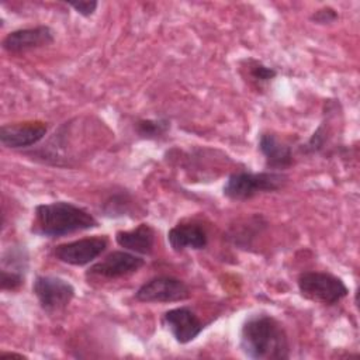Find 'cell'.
Masks as SVG:
<instances>
[{"mask_svg":"<svg viewBox=\"0 0 360 360\" xmlns=\"http://www.w3.org/2000/svg\"><path fill=\"white\" fill-rule=\"evenodd\" d=\"M240 352L253 360H285L290 340L284 326L269 314L249 315L239 332Z\"/></svg>","mask_w":360,"mask_h":360,"instance_id":"1","label":"cell"},{"mask_svg":"<svg viewBox=\"0 0 360 360\" xmlns=\"http://www.w3.org/2000/svg\"><path fill=\"white\" fill-rule=\"evenodd\" d=\"M97 226V218L87 210L69 201H53L35 207L31 231L46 238H62Z\"/></svg>","mask_w":360,"mask_h":360,"instance_id":"2","label":"cell"},{"mask_svg":"<svg viewBox=\"0 0 360 360\" xmlns=\"http://www.w3.org/2000/svg\"><path fill=\"white\" fill-rule=\"evenodd\" d=\"M288 177L283 172H235L228 176L222 193L226 198L235 201L250 200L257 194L281 190Z\"/></svg>","mask_w":360,"mask_h":360,"instance_id":"3","label":"cell"},{"mask_svg":"<svg viewBox=\"0 0 360 360\" xmlns=\"http://www.w3.org/2000/svg\"><path fill=\"white\" fill-rule=\"evenodd\" d=\"M297 285L305 300L322 305H335L349 294L345 281L328 271H302L297 277Z\"/></svg>","mask_w":360,"mask_h":360,"instance_id":"4","label":"cell"},{"mask_svg":"<svg viewBox=\"0 0 360 360\" xmlns=\"http://www.w3.org/2000/svg\"><path fill=\"white\" fill-rule=\"evenodd\" d=\"M32 292L39 307L48 312L65 309L75 298L76 290L72 283L58 276H37L32 283Z\"/></svg>","mask_w":360,"mask_h":360,"instance_id":"5","label":"cell"},{"mask_svg":"<svg viewBox=\"0 0 360 360\" xmlns=\"http://www.w3.org/2000/svg\"><path fill=\"white\" fill-rule=\"evenodd\" d=\"M191 295L188 285L173 276H156L143 283L135 292L139 302H180Z\"/></svg>","mask_w":360,"mask_h":360,"instance_id":"6","label":"cell"},{"mask_svg":"<svg viewBox=\"0 0 360 360\" xmlns=\"http://www.w3.org/2000/svg\"><path fill=\"white\" fill-rule=\"evenodd\" d=\"M108 248V239L104 235L80 238L72 242L60 243L53 248V256L70 266H86L101 256Z\"/></svg>","mask_w":360,"mask_h":360,"instance_id":"7","label":"cell"},{"mask_svg":"<svg viewBox=\"0 0 360 360\" xmlns=\"http://www.w3.org/2000/svg\"><path fill=\"white\" fill-rule=\"evenodd\" d=\"M143 266L145 259L142 256L131 253L128 250H112L101 260L91 264L87 269L86 276L115 280L134 274Z\"/></svg>","mask_w":360,"mask_h":360,"instance_id":"8","label":"cell"},{"mask_svg":"<svg viewBox=\"0 0 360 360\" xmlns=\"http://www.w3.org/2000/svg\"><path fill=\"white\" fill-rule=\"evenodd\" d=\"M162 325L180 345L193 342L204 329L198 315L188 307H177L162 315Z\"/></svg>","mask_w":360,"mask_h":360,"instance_id":"9","label":"cell"},{"mask_svg":"<svg viewBox=\"0 0 360 360\" xmlns=\"http://www.w3.org/2000/svg\"><path fill=\"white\" fill-rule=\"evenodd\" d=\"M53 42L55 32L49 25H35L8 32L1 41V48L8 53H21L49 46Z\"/></svg>","mask_w":360,"mask_h":360,"instance_id":"10","label":"cell"},{"mask_svg":"<svg viewBox=\"0 0 360 360\" xmlns=\"http://www.w3.org/2000/svg\"><path fill=\"white\" fill-rule=\"evenodd\" d=\"M46 134L48 124L42 121L4 124L0 128V142L8 149H24L37 145Z\"/></svg>","mask_w":360,"mask_h":360,"instance_id":"11","label":"cell"},{"mask_svg":"<svg viewBox=\"0 0 360 360\" xmlns=\"http://www.w3.org/2000/svg\"><path fill=\"white\" fill-rule=\"evenodd\" d=\"M257 148L264 158V166L270 172H284L294 163L292 149L273 132H262Z\"/></svg>","mask_w":360,"mask_h":360,"instance_id":"12","label":"cell"},{"mask_svg":"<svg viewBox=\"0 0 360 360\" xmlns=\"http://www.w3.org/2000/svg\"><path fill=\"white\" fill-rule=\"evenodd\" d=\"M167 242L174 252L201 250L208 245V233L197 222H179L169 229Z\"/></svg>","mask_w":360,"mask_h":360,"instance_id":"13","label":"cell"},{"mask_svg":"<svg viewBox=\"0 0 360 360\" xmlns=\"http://www.w3.org/2000/svg\"><path fill=\"white\" fill-rule=\"evenodd\" d=\"M115 242L124 250L139 256H149L155 248V229L152 225L142 222L134 229L118 231L115 233Z\"/></svg>","mask_w":360,"mask_h":360,"instance_id":"14","label":"cell"},{"mask_svg":"<svg viewBox=\"0 0 360 360\" xmlns=\"http://www.w3.org/2000/svg\"><path fill=\"white\" fill-rule=\"evenodd\" d=\"M240 68L245 72V77L249 79L256 87H263L269 84L277 76V70L264 65L262 60L255 58H246L240 62Z\"/></svg>","mask_w":360,"mask_h":360,"instance_id":"15","label":"cell"},{"mask_svg":"<svg viewBox=\"0 0 360 360\" xmlns=\"http://www.w3.org/2000/svg\"><path fill=\"white\" fill-rule=\"evenodd\" d=\"M169 131L170 121L167 118H143L135 122V132L141 139H160L166 136Z\"/></svg>","mask_w":360,"mask_h":360,"instance_id":"16","label":"cell"},{"mask_svg":"<svg viewBox=\"0 0 360 360\" xmlns=\"http://www.w3.org/2000/svg\"><path fill=\"white\" fill-rule=\"evenodd\" d=\"M1 269L24 273L28 267V252L24 246H11L3 253L1 257Z\"/></svg>","mask_w":360,"mask_h":360,"instance_id":"17","label":"cell"},{"mask_svg":"<svg viewBox=\"0 0 360 360\" xmlns=\"http://www.w3.org/2000/svg\"><path fill=\"white\" fill-rule=\"evenodd\" d=\"M131 205L132 200L128 193H118L112 194L103 205V212L105 217L110 218H117V217H124L128 212H131Z\"/></svg>","mask_w":360,"mask_h":360,"instance_id":"18","label":"cell"},{"mask_svg":"<svg viewBox=\"0 0 360 360\" xmlns=\"http://www.w3.org/2000/svg\"><path fill=\"white\" fill-rule=\"evenodd\" d=\"M24 280H25L24 273L1 269L0 287L3 291H18L24 285Z\"/></svg>","mask_w":360,"mask_h":360,"instance_id":"19","label":"cell"},{"mask_svg":"<svg viewBox=\"0 0 360 360\" xmlns=\"http://www.w3.org/2000/svg\"><path fill=\"white\" fill-rule=\"evenodd\" d=\"M338 18H339L338 11H336L333 7H330V6L321 7V8L315 10V11L309 15V20H311L314 24H318V25H326V24L336 22Z\"/></svg>","mask_w":360,"mask_h":360,"instance_id":"20","label":"cell"},{"mask_svg":"<svg viewBox=\"0 0 360 360\" xmlns=\"http://www.w3.org/2000/svg\"><path fill=\"white\" fill-rule=\"evenodd\" d=\"M66 4L69 7H72L77 14H80L82 17L84 18H89L91 17L97 7H98V1H94V0H87V1H66Z\"/></svg>","mask_w":360,"mask_h":360,"instance_id":"21","label":"cell"},{"mask_svg":"<svg viewBox=\"0 0 360 360\" xmlns=\"http://www.w3.org/2000/svg\"><path fill=\"white\" fill-rule=\"evenodd\" d=\"M7 359H27V356L21 353H14V352H1L0 360H7Z\"/></svg>","mask_w":360,"mask_h":360,"instance_id":"22","label":"cell"}]
</instances>
